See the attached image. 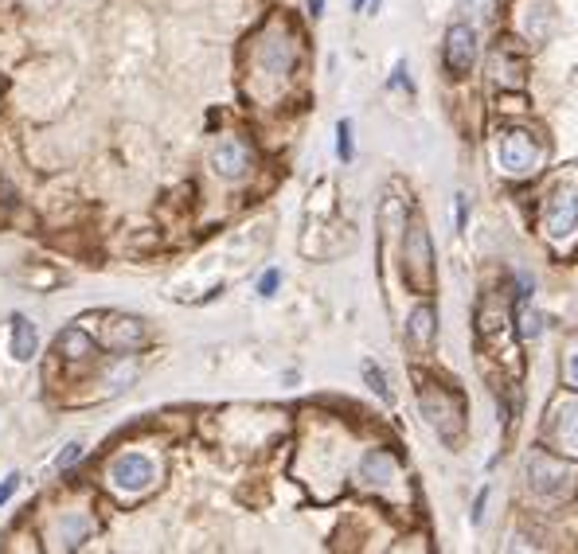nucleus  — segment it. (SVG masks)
<instances>
[{
  "instance_id": "f257e3e1",
  "label": "nucleus",
  "mask_w": 578,
  "mask_h": 554,
  "mask_svg": "<svg viewBox=\"0 0 578 554\" xmlns=\"http://www.w3.org/2000/svg\"><path fill=\"white\" fill-rule=\"evenodd\" d=\"M544 227L555 242H567L578 231V180H559L544 207Z\"/></svg>"
},
{
  "instance_id": "f03ea898",
  "label": "nucleus",
  "mask_w": 578,
  "mask_h": 554,
  "mask_svg": "<svg viewBox=\"0 0 578 554\" xmlns=\"http://www.w3.org/2000/svg\"><path fill=\"white\" fill-rule=\"evenodd\" d=\"M528 485H532L536 496L559 500V496L571 492V468L563 461H555V457H547V453H536L532 461H528Z\"/></svg>"
},
{
  "instance_id": "7ed1b4c3",
  "label": "nucleus",
  "mask_w": 578,
  "mask_h": 554,
  "mask_svg": "<svg viewBox=\"0 0 578 554\" xmlns=\"http://www.w3.org/2000/svg\"><path fill=\"white\" fill-rule=\"evenodd\" d=\"M152 477H157V468L141 453H122L110 461V485L117 492H145L152 485Z\"/></svg>"
},
{
  "instance_id": "20e7f679",
  "label": "nucleus",
  "mask_w": 578,
  "mask_h": 554,
  "mask_svg": "<svg viewBox=\"0 0 578 554\" xmlns=\"http://www.w3.org/2000/svg\"><path fill=\"white\" fill-rule=\"evenodd\" d=\"M497 160L509 176H528L539 164V149L528 133H504L497 145Z\"/></svg>"
},
{
  "instance_id": "39448f33",
  "label": "nucleus",
  "mask_w": 578,
  "mask_h": 554,
  "mask_svg": "<svg viewBox=\"0 0 578 554\" xmlns=\"http://www.w3.org/2000/svg\"><path fill=\"white\" fill-rule=\"evenodd\" d=\"M473 63H477V32L469 23H454L445 32V67H450L454 78H462L473 70Z\"/></svg>"
},
{
  "instance_id": "423d86ee",
  "label": "nucleus",
  "mask_w": 578,
  "mask_h": 554,
  "mask_svg": "<svg viewBox=\"0 0 578 554\" xmlns=\"http://www.w3.org/2000/svg\"><path fill=\"white\" fill-rule=\"evenodd\" d=\"M547 438L555 450H563L567 457H578V398H567V403L555 406L547 426Z\"/></svg>"
},
{
  "instance_id": "0eeeda50",
  "label": "nucleus",
  "mask_w": 578,
  "mask_h": 554,
  "mask_svg": "<svg viewBox=\"0 0 578 554\" xmlns=\"http://www.w3.org/2000/svg\"><path fill=\"white\" fill-rule=\"evenodd\" d=\"M407 277L415 286H430L434 269H430V234L422 223H410V234H407Z\"/></svg>"
},
{
  "instance_id": "6e6552de",
  "label": "nucleus",
  "mask_w": 578,
  "mask_h": 554,
  "mask_svg": "<svg viewBox=\"0 0 578 554\" xmlns=\"http://www.w3.org/2000/svg\"><path fill=\"white\" fill-rule=\"evenodd\" d=\"M211 164H216V172L223 176V180H243L246 168H251V152H246L243 141H219L216 152H211Z\"/></svg>"
},
{
  "instance_id": "1a4fd4ad",
  "label": "nucleus",
  "mask_w": 578,
  "mask_h": 554,
  "mask_svg": "<svg viewBox=\"0 0 578 554\" xmlns=\"http://www.w3.org/2000/svg\"><path fill=\"white\" fill-rule=\"evenodd\" d=\"M35 351H40V332H35V324L28 321L23 313L12 316V356L20 363H28Z\"/></svg>"
},
{
  "instance_id": "9d476101",
  "label": "nucleus",
  "mask_w": 578,
  "mask_h": 554,
  "mask_svg": "<svg viewBox=\"0 0 578 554\" xmlns=\"http://www.w3.org/2000/svg\"><path fill=\"white\" fill-rule=\"evenodd\" d=\"M293 43L281 35V40H270L262 43V51H258V63L266 67V75H289V67H293Z\"/></svg>"
},
{
  "instance_id": "9b49d317",
  "label": "nucleus",
  "mask_w": 578,
  "mask_h": 554,
  "mask_svg": "<svg viewBox=\"0 0 578 554\" xmlns=\"http://www.w3.org/2000/svg\"><path fill=\"white\" fill-rule=\"evenodd\" d=\"M395 477V461H391V453H383V450H372L368 457L360 461V480L363 485H372V488H383L387 480Z\"/></svg>"
},
{
  "instance_id": "f8f14e48",
  "label": "nucleus",
  "mask_w": 578,
  "mask_h": 554,
  "mask_svg": "<svg viewBox=\"0 0 578 554\" xmlns=\"http://www.w3.org/2000/svg\"><path fill=\"white\" fill-rule=\"evenodd\" d=\"M94 531V523H90V515H82V512H70L63 515V523H59V543H63L67 550H75L82 539H87Z\"/></svg>"
},
{
  "instance_id": "ddd939ff",
  "label": "nucleus",
  "mask_w": 578,
  "mask_h": 554,
  "mask_svg": "<svg viewBox=\"0 0 578 554\" xmlns=\"http://www.w3.org/2000/svg\"><path fill=\"white\" fill-rule=\"evenodd\" d=\"M407 336H410V344L415 348H430V340H434V309L430 304H418V309L410 313Z\"/></svg>"
},
{
  "instance_id": "4468645a",
  "label": "nucleus",
  "mask_w": 578,
  "mask_h": 554,
  "mask_svg": "<svg viewBox=\"0 0 578 554\" xmlns=\"http://www.w3.org/2000/svg\"><path fill=\"white\" fill-rule=\"evenodd\" d=\"M55 348H59V356H67V359H87L94 351V340L82 332V328H67V332H59Z\"/></svg>"
},
{
  "instance_id": "2eb2a0df",
  "label": "nucleus",
  "mask_w": 578,
  "mask_h": 554,
  "mask_svg": "<svg viewBox=\"0 0 578 554\" xmlns=\"http://www.w3.org/2000/svg\"><path fill=\"white\" fill-rule=\"evenodd\" d=\"M360 371H363V379H368V386H372V391L380 395L383 403H391V386H387V375H383L380 368H375L372 359H363V368H360Z\"/></svg>"
},
{
  "instance_id": "dca6fc26",
  "label": "nucleus",
  "mask_w": 578,
  "mask_h": 554,
  "mask_svg": "<svg viewBox=\"0 0 578 554\" xmlns=\"http://www.w3.org/2000/svg\"><path fill=\"white\" fill-rule=\"evenodd\" d=\"M336 152H340V160H352V125L348 122L336 125Z\"/></svg>"
},
{
  "instance_id": "f3484780",
  "label": "nucleus",
  "mask_w": 578,
  "mask_h": 554,
  "mask_svg": "<svg viewBox=\"0 0 578 554\" xmlns=\"http://www.w3.org/2000/svg\"><path fill=\"white\" fill-rule=\"evenodd\" d=\"M278 286H281V274H278V269H266L262 281H258V293H262V297H274Z\"/></svg>"
},
{
  "instance_id": "a211bd4d",
  "label": "nucleus",
  "mask_w": 578,
  "mask_h": 554,
  "mask_svg": "<svg viewBox=\"0 0 578 554\" xmlns=\"http://www.w3.org/2000/svg\"><path fill=\"white\" fill-rule=\"evenodd\" d=\"M75 461H82V445H78V441H75V445H67V450L59 453V468H70Z\"/></svg>"
},
{
  "instance_id": "6ab92c4d",
  "label": "nucleus",
  "mask_w": 578,
  "mask_h": 554,
  "mask_svg": "<svg viewBox=\"0 0 578 554\" xmlns=\"http://www.w3.org/2000/svg\"><path fill=\"white\" fill-rule=\"evenodd\" d=\"M20 488V473H8L5 477V485H0V508H5V504L12 500V492Z\"/></svg>"
},
{
  "instance_id": "aec40b11",
  "label": "nucleus",
  "mask_w": 578,
  "mask_h": 554,
  "mask_svg": "<svg viewBox=\"0 0 578 554\" xmlns=\"http://www.w3.org/2000/svg\"><path fill=\"white\" fill-rule=\"evenodd\" d=\"M567 375H571V383L578 386V351H574V356L567 359Z\"/></svg>"
},
{
  "instance_id": "412c9836",
  "label": "nucleus",
  "mask_w": 578,
  "mask_h": 554,
  "mask_svg": "<svg viewBox=\"0 0 578 554\" xmlns=\"http://www.w3.org/2000/svg\"><path fill=\"white\" fill-rule=\"evenodd\" d=\"M363 5H368V0H352V8H356V12H360Z\"/></svg>"
}]
</instances>
